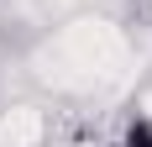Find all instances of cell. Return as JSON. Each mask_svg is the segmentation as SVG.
<instances>
[{
	"mask_svg": "<svg viewBox=\"0 0 152 147\" xmlns=\"http://www.w3.org/2000/svg\"><path fill=\"white\" fill-rule=\"evenodd\" d=\"M121 147H152V116H137V121H126V132H121Z\"/></svg>",
	"mask_w": 152,
	"mask_h": 147,
	"instance_id": "1",
	"label": "cell"
}]
</instances>
